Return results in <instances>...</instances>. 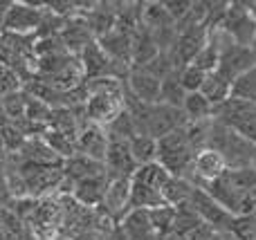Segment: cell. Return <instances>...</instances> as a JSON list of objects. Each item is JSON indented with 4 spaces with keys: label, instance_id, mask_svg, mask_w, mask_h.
<instances>
[{
    "label": "cell",
    "instance_id": "cell-1",
    "mask_svg": "<svg viewBox=\"0 0 256 240\" xmlns=\"http://www.w3.org/2000/svg\"><path fill=\"white\" fill-rule=\"evenodd\" d=\"M88 99L84 103L86 121L106 128L122 110H124V83L115 79L86 81Z\"/></svg>",
    "mask_w": 256,
    "mask_h": 240
},
{
    "label": "cell",
    "instance_id": "cell-2",
    "mask_svg": "<svg viewBox=\"0 0 256 240\" xmlns=\"http://www.w3.org/2000/svg\"><path fill=\"white\" fill-rule=\"evenodd\" d=\"M214 148L216 153H220V157L225 160L227 169H240V166H250L256 155V146L250 144L245 137H240L234 128L220 124V121L212 119V128H209L207 146Z\"/></svg>",
    "mask_w": 256,
    "mask_h": 240
},
{
    "label": "cell",
    "instance_id": "cell-3",
    "mask_svg": "<svg viewBox=\"0 0 256 240\" xmlns=\"http://www.w3.org/2000/svg\"><path fill=\"white\" fill-rule=\"evenodd\" d=\"M186 128V126H184ZM180 128L176 133H168L166 137L158 139V164L168 171L171 178H191V164H194L196 148L189 144L186 130Z\"/></svg>",
    "mask_w": 256,
    "mask_h": 240
},
{
    "label": "cell",
    "instance_id": "cell-4",
    "mask_svg": "<svg viewBox=\"0 0 256 240\" xmlns=\"http://www.w3.org/2000/svg\"><path fill=\"white\" fill-rule=\"evenodd\" d=\"M45 16L43 4L4 0L0 2V31L7 34H36Z\"/></svg>",
    "mask_w": 256,
    "mask_h": 240
},
{
    "label": "cell",
    "instance_id": "cell-5",
    "mask_svg": "<svg viewBox=\"0 0 256 240\" xmlns=\"http://www.w3.org/2000/svg\"><path fill=\"white\" fill-rule=\"evenodd\" d=\"M218 29L240 47H252L256 38V18L248 2H230Z\"/></svg>",
    "mask_w": 256,
    "mask_h": 240
},
{
    "label": "cell",
    "instance_id": "cell-6",
    "mask_svg": "<svg viewBox=\"0 0 256 240\" xmlns=\"http://www.w3.org/2000/svg\"><path fill=\"white\" fill-rule=\"evenodd\" d=\"M186 205H189L191 209L198 214V218L202 220L207 227H212L214 232H230L232 223H234V218H236L230 211L222 209L204 189H198V187L194 189V193H191Z\"/></svg>",
    "mask_w": 256,
    "mask_h": 240
},
{
    "label": "cell",
    "instance_id": "cell-7",
    "mask_svg": "<svg viewBox=\"0 0 256 240\" xmlns=\"http://www.w3.org/2000/svg\"><path fill=\"white\" fill-rule=\"evenodd\" d=\"M186 124H189V121H186L182 108H173V106H164V103H155V106H150L148 119H146L142 135H148V137H153L155 142H158V139L166 137L168 133H176V130L184 128Z\"/></svg>",
    "mask_w": 256,
    "mask_h": 240
},
{
    "label": "cell",
    "instance_id": "cell-8",
    "mask_svg": "<svg viewBox=\"0 0 256 240\" xmlns=\"http://www.w3.org/2000/svg\"><path fill=\"white\" fill-rule=\"evenodd\" d=\"M207 40H209V31L204 25H194V27H189V29L178 31L176 43H173V47H171V56H173V61H176V65L180 67V70L186 67L198 56L200 49L207 45Z\"/></svg>",
    "mask_w": 256,
    "mask_h": 240
},
{
    "label": "cell",
    "instance_id": "cell-9",
    "mask_svg": "<svg viewBox=\"0 0 256 240\" xmlns=\"http://www.w3.org/2000/svg\"><path fill=\"white\" fill-rule=\"evenodd\" d=\"M225 171H227V164L220 157V153H216L214 148H200L194 155L189 182L194 184V187L202 189V187H207V184L216 182Z\"/></svg>",
    "mask_w": 256,
    "mask_h": 240
},
{
    "label": "cell",
    "instance_id": "cell-10",
    "mask_svg": "<svg viewBox=\"0 0 256 240\" xmlns=\"http://www.w3.org/2000/svg\"><path fill=\"white\" fill-rule=\"evenodd\" d=\"M128 198H130V178H108L106 175L102 205L97 209H102L117 225L128 209Z\"/></svg>",
    "mask_w": 256,
    "mask_h": 240
},
{
    "label": "cell",
    "instance_id": "cell-11",
    "mask_svg": "<svg viewBox=\"0 0 256 240\" xmlns=\"http://www.w3.org/2000/svg\"><path fill=\"white\" fill-rule=\"evenodd\" d=\"M104 166H106L108 178H132L137 164L130 155V142L120 137H108V151Z\"/></svg>",
    "mask_w": 256,
    "mask_h": 240
},
{
    "label": "cell",
    "instance_id": "cell-12",
    "mask_svg": "<svg viewBox=\"0 0 256 240\" xmlns=\"http://www.w3.org/2000/svg\"><path fill=\"white\" fill-rule=\"evenodd\" d=\"M76 151L81 153V155L90 157V160L94 162H102L106 160V151H108V133L106 128H102V126L97 124H84L79 130V135H76Z\"/></svg>",
    "mask_w": 256,
    "mask_h": 240
},
{
    "label": "cell",
    "instance_id": "cell-13",
    "mask_svg": "<svg viewBox=\"0 0 256 240\" xmlns=\"http://www.w3.org/2000/svg\"><path fill=\"white\" fill-rule=\"evenodd\" d=\"M126 90L137 97L142 103H160V88H162V81L158 76H153L150 72H146L144 67H130V74L124 81Z\"/></svg>",
    "mask_w": 256,
    "mask_h": 240
},
{
    "label": "cell",
    "instance_id": "cell-14",
    "mask_svg": "<svg viewBox=\"0 0 256 240\" xmlns=\"http://www.w3.org/2000/svg\"><path fill=\"white\" fill-rule=\"evenodd\" d=\"M117 229H120L122 240H160L146 209H132L124 214L117 223Z\"/></svg>",
    "mask_w": 256,
    "mask_h": 240
},
{
    "label": "cell",
    "instance_id": "cell-15",
    "mask_svg": "<svg viewBox=\"0 0 256 240\" xmlns=\"http://www.w3.org/2000/svg\"><path fill=\"white\" fill-rule=\"evenodd\" d=\"M58 38L63 40L66 49L72 54V56H79L90 43H94V36L90 34V29L86 27V22L81 20V16L68 18L63 29H61V34H58Z\"/></svg>",
    "mask_w": 256,
    "mask_h": 240
},
{
    "label": "cell",
    "instance_id": "cell-16",
    "mask_svg": "<svg viewBox=\"0 0 256 240\" xmlns=\"http://www.w3.org/2000/svg\"><path fill=\"white\" fill-rule=\"evenodd\" d=\"M104 187H106V175L76 180V182H72L70 198L74 202H79L81 207H86V209H97V207L102 205Z\"/></svg>",
    "mask_w": 256,
    "mask_h": 240
},
{
    "label": "cell",
    "instance_id": "cell-17",
    "mask_svg": "<svg viewBox=\"0 0 256 240\" xmlns=\"http://www.w3.org/2000/svg\"><path fill=\"white\" fill-rule=\"evenodd\" d=\"M200 94H204V99H207V101L216 108V106H220L222 101H227V99H230L232 81L227 79L220 70H214V72H209L207 79H204L202 88H200Z\"/></svg>",
    "mask_w": 256,
    "mask_h": 240
},
{
    "label": "cell",
    "instance_id": "cell-18",
    "mask_svg": "<svg viewBox=\"0 0 256 240\" xmlns=\"http://www.w3.org/2000/svg\"><path fill=\"white\" fill-rule=\"evenodd\" d=\"M140 22L146 31H160L173 27V20L168 16L166 7H164V2H142Z\"/></svg>",
    "mask_w": 256,
    "mask_h": 240
},
{
    "label": "cell",
    "instance_id": "cell-19",
    "mask_svg": "<svg viewBox=\"0 0 256 240\" xmlns=\"http://www.w3.org/2000/svg\"><path fill=\"white\" fill-rule=\"evenodd\" d=\"M164 200H162V191L158 189H150V187H144L140 182H132L130 180V198H128V211L132 209H155V207H162Z\"/></svg>",
    "mask_w": 256,
    "mask_h": 240
},
{
    "label": "cell",
    "instance_id": "cell-20",
    "mask_svg": "<svg viewBox=\"0 0 256 240\" xmlns=\"http://www.w3.org/2000/svg\"><path fill=\"white\" fill-rule=\"evenodd\" d=\"M194 184L184 178H168V182L162 187V200L168 207H182L189 202L191 193H194Z\"/></svg>",
    "mask_w": 256,
    "mask_h": 240
},
{
    "label": "cell",
    "instance_id": "cell-21",
    "mask_svg": "<svg viewBox=\"0 0 256 240\" xmlns=\"http://www.w3.org/2000/svg\"><path fill=\"white\" fill-rule=\"evenodd\" d=\"M168 171L164 169L162 164H158V162H150V164H142L137 166V171L132 173V182H140L144 184V187H150V189H158V191H162V187L168 182Z\"/></svg>",
    "mask_w": 256,
    "mask_h": 240
},
{
    "label": "cell",
    "instance_id": "cell-22",
    "mask_svg": "<svg viewBox=\"0 0 256 240\" xmlns=\"http://www.w3.org/2000/svg\"><path fill=\"white\" fill-rule=\"evenodd\" d=\"M182 112H184L186 121H207V119H212L214 106L204 99V94L189 92L184 103H182Z\"/></svg>",
    "mask_w": 256,
    "mask_h": 240
},
{
    "label": "cell",
    "instance_id": "cell-23",
    "mask_svg": "<svg viewBox=\"0 0 256 240\" xmlns=\"http://www.w3.org/2000/svg\"><path fill=\"white\" fill-rule=\"evenodd\" d=\"M40 137H43V142L50 146V151H52L61 162H68L70 157H74L76 153H79V151H76V142H74V139L66 137V135L56 133V130H50L48 128L43 135H40Z\"/></svg>",
    "mask_w": 256,
    "mask_h": 240
},
{
    "label": "cell",
    "instance_id": "cell-24",
    "mask_svg": "<svg viewBox=\"0 0 256 240\" xmlns=\"http://www.w3.org/2000/svg\"><path fill=\"white\" fill-rule=\"evenodd\" d=\"M148 218L150 225H153L155 234H158L160 240L168 238L173 234V225H176V207H155V209H148Z\"/></svg>",
    "mask_w": 256,
    "mask_h": 240
},
{
    "label": "cell",
    "instance_id": "cell-25",
    "mask_svg": "<svg viewBox=\"0 0 256 240\" xmlns=\"http://www.w3.org/2000/svg\"><path fill=\"white\" fill-rule=\"evenodd\" d=\"M130 155L137 166L150 164L158 160V142L148 135H135L130 139Z\"/></svg>",
    "mask_w": 256,
    "mask_h": 240
},
{
    "label": "cell",
    "instance_id": "cell-26",
    "mask_svg": "<svg viewBox=\"0 0 256 240\" xmlns=\"http://www.w3.org/2000/svg\"><path fill=\"white\" fill-rule=\"evenodd\" d=\"M178 72H173V74H168L166 79H162V88H160V103H164V106L182 108V103H184V99H186L184 88H182L180 79H178Z\"/></svg>",
    "mask_w": 256,
    "mask_h": 240
},
{
    "label": "cell",
    "instance_id": "cell-27",
    "mask_svg": "<svg viewBox=\"0 0 256 240\" xmlns=\"http://www.w3.org/2000/svg\"><path fill=\"white\" fill-rule=\"evenodd\" d=\"M202 225V220L198 218L194 209L189 205H182V207H176V225H173V236H180V238H186L194 229H198Z\"/></svg>",
    "mask_w": 256,
    "mask_h": 240
},
{
    "label": "cell",
    "instance_id": "cell-28",
    "mask_svg": "<svg viewBox=\"0 0 256 240\" xmlns=\"http://www.w3.org/2000/svg\"><path fill=\"white\" fill-rule=\"evenodd\" d=\"M222 178L240 193H250L256 189V171L252 166H240V169H227Z\"/></svg>",
    "mask_w": 256,
    "mask_h": 240
},
{
    "label": "cell",
    "instance_id": "cell-29",
    "mask_svg": "<svg viewBox=\"0 0 256 240\" xmlns=\"http://www.w3.org/2000/svg\"><path fill=\"white\" fill-rule=\"evenodd\" d=\"M230 97L234 99H240V101H248V103H254L256 106V67L250 72H245L243 76L232 83V94Z\"/></svg>",
    "mask_w": 256,
    "mask_h": 240
},
{
    "label": "cell",
    "instance_id": "cell-30",
    "mask_svg": "<svg viewBox=\"0 0 256 240\" xmlns=\"http://www.w3.org/2000/svg\"><path fill=\"white\" fill-rule=\"evenodd\" d=\"M0 106L4 108L9 121L22 119L25 117V106H27V92L25 90H18V92L4 94V97H0Z\"/></svg>",
    "mask_w": 256,
    "mask_h": 240
},
{
    "label": "cell",
    "instance_id": "cell-31",
    "mask_svg": "<svg viewBox=\"0 0 256 240\" xmlns=\"http://www.w3.org/2000/svg\"><path fill=\"white\" fill-rule=\"evenodd\" d=\"M178 79H180L184 92L189 94V92H200V88H202L207 74H204L202 70H198V67H194V65H186L178 72Z\"/></svg>",
    "mask_w": 256,
    "mask_h": 240
},
{
    "label": "cell",
    "instance_id": "cell-32",
    "mask_svg": "<svg viewBox=\"0 0 256 240\" xmlns=\"http://www.w3.org/2000/svg\"><path fill=\"white\" fill-rule=\"evenodd\" d=\"M225 126L234 128L236 133L240 135V137H245L250 144H254V146H256V110L250 112V115L238 117V119L230 121V124H225Z\"/></svg>",
    "mask_w": 256,
    "mask_h": 240
},
{
    "label": "cell",
    "instance_id": "cell-33",
    "mask_svg": "<svg viewBox=\"0 0 256 240\" xmlns=\"http://www.w3.org/2000/svg\"><path fill=\"white\" fill-rule=\"evenodd\" d=\"M164 7H166L168 16H171V20H173V27H176L178 22H180L182 18L189 13L191 0H168V2H164Z\"/></svg>",
    "mask_w": 256,
    "mask_h": 240
},
{
    "label": "cell",
    "instance_id": "cell-34",
    "mask_svg": "<svg viewBox=\"0 0 256 240\" xmlns=\"http://www.w3.org/2000/svg\"><path fill=\"white\" fill-rule=\"evenodd\" d=\"M250 49H252V54L256 56V38H254V43H252V47H250Z\"/></svg>",
    "mask_w": 256,
    "mask_h": 240
},
{
    "label": "cell",
    "instance_id": "cell-35",
    "mask_svg": "<svg viewBox=\"0 0 256 240\" xmlns=\"http://www.w3.org/2000/svg\"><path fill=\"white\" fill-rule=\"evenodd\" d=\"M250 166H252V169L256 171V155H254V160H252V164H250Z\"/></svg>",
    "mask_w": 256,
    "mask_h": 240
}]
</instances>
